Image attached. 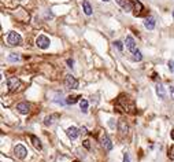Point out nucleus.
I'll use <instances>...</instances> for the list:
<instances>
[{"mask_svg": "<svg viewBox=\"0 0 174 162\" xmlns=\"http://www.w3.org/2000/svg\"><path fill=\"white\" fill-rule=\"evenodd\" d=\"M118 129H119V132H121L122 135H126V133H128L129 128H128V124H126V121L121 120V121L118 122Z\"/></svg>", "mask_w": 174, "mask_h": 162, "instance_id": "11", "label": "nucleus"}, {"mask_svg": "<svg viewBox=\"0 0 174 162\" xmlns=\"http://www.w3.org/2000/svg\"><path fill=\"white\" fill-rule=\"evenodd\" d=\"M103 1H110V0H103Z\"/></svg>", "mask_w": 174, "mask_h": 162, "instance_id": "30", "label": "nucleus"}, {"mask_svg": "<svg viewBox=\"0 0 174 162\" xmlns=\"http://www.w3.org/2000/svg\"><path fill=\"white\" fill-rule=\"evenodd\" d=\"M7 85H8V90L11 92H14V91H17L21 87V80L18 77H10L7 80Z\"/></svg>", "mask_w": 174, "mask_h": 162, "instance_id": "4", "label": "nucleus"}, {"mask_svg": "<svg viewBox=\"0 0 174 162\" xmlns=\"http://www.w3.org/2000/svg\"><path fill=\"white\" fill-rule=\"evenodd\" d=\"M115 1L124 8L125 11H128V12L133 11V3H132V0H115Z\"/></svg>", "mask_w": 174, "mask_h": 162, "instance_id": "7", "label": "nucleus"}, {"mask_svg": "<svg viewBox=\"0 0 174 162\" xmlns=\"http://www.w3.org/2000/svg\"><path fill=\"white\" fill-rule=\"evenodd\" d=\"M51 41L50 39L47 37V36H44V34H40L39 37L36 39V45L39 47V48H41V50H47L48 47H50Z\"/></svg>", "mask_w": 174, "mask_h": 162, "instance_id": "2", "label": "nucleus"}, {"mask_svg": "<svg viewBox=\"0 0 174 162\" xmlns=\"http://www.w3.org/2000/svg\"><path fill=\"white\" fill-rule=\"evenodd\" d=\"M81 99V96L80 95H73V96H69L67 99H66V103L67 105H74V103H77V102Z\"/></svg>", "mask_w": 174, "mask_h": 162, "instance_id": "18", "label": "nucleus"}, {"mask_svg": "<svg viewBox=\"0 0 174 162\" xmlns=\"http://www.w3.org/2000/svg\"><path fill=\"white\" fill-rule=\"evenodd\" d=\"M14 154L19 158V159H23V158H26L28 155V150H26V147L22 144H17L14 147Z\"/></svg>", "mask_w": 174, "mask_h": 162, "instance_id": "5", "label": "nucleus"}, {"mask_svg": "<svg viewBox=\"0 0 174 162\" xmlns=\"http://www.w3.org/2000/svg\"><path fill=\"white\" fill-rule=\"evenodd\" d=\"M132 3H133V11L137 15H140L141 11H143V4H141L140 1H137V0H132Z\"/></svg>", "mask_w": 174, "mask_h": 162, "instance_id": "13", "label": "nucleus"}, {"mask_svg": "<svg viewBox=\"0 0 174 162\" xmlns=\"http://www.w3.org/2000/svg\"><path fill=\"white\" fill-rule=\"evenodd\" d=\"M126 48H128L130 52H135L136 51V41L132 36H128V37H126Z\"/></svg>", "mask_w": 174, "mask_h": 162, "instance_id": "10", "label": "nucleus"}, {"mask_svg": "<svg viewBox=\"0 0 174 162\" xmlns=\"http://www.w3.org/2000/svg\"><path fill=\"white\" fill-rule=\"evenodd\" d=\"M7 43L10 45H21L22 44V37L17 32H10L7 36Z\"/></svg>", "mask_w": 174, "mask_h": 162, "instance_id": "1", "label": "nucleus"}, {"mask_svg": "<svg viewBox=\"0 0 174 162\" xmlns=\"http://www.w3.org/2000/svg\"><path fill=\"white\" fill-rule=\"evenodd\" d=\"M170 136H171V139L174 140V129H173V131H171V132H170Z\"/></svg>", "mask_w": 174, "mask_h": 162, "instance_id": "28", "label": "nucleus"}, {"mask_svg": "<svg viewBox=\"0 0 174 162\" xmlns=\"http://www.w3.org/2000/svg\"><path fill=\"white\" fill-rule=\"evenodd\" d=\"M7 59H8V62H18L21 58H19V55H18V54H10Z\"/></svg>", "mask_w": 174, "mask_h": 162, "instance_id": "20", "label": "nucleus"}, {"mask_svg": "<svg viewBox=\"0 0 174 162\" xmlns=\"http://www.w3.org/2000/svg\"><path fill=\"white\" fill-rule=\"evenodd\" d=\"M100 141H101V146H103V147H104L107 151H111L112 150V143H111V140H110V137L107 136V133L101 135Z\"/></svg>", "mask_w": 174, "mask_h": 162, "instance_id": "6", "label": "nucleus"}, {"mask_svg": "<svg viewBox=\"0 0 174 162\" xmlns=\"http://www.w3.org/2000/svg\"><path fill=\"white\" fill-rule=\"evenodd\" d=\"M133 59H135V61H137V62H140L141 59H143V55H141V52L139 50H136L135 52H133Z\"/></svg>", "mask_w": 174, "mask_h": 162, "instance_id": "21", "label": "nucleus"}, {"mask_svg": "<svg viewBox=\"0 0 174 162\" xmlns=\"http://www.w3.org/2000/svg\"><path fill=\"white\" fill-rule=\"evenodd\" d=\"M66 133H67L69 139L74 140V139H77V137H78V133H80V132H78V129L75 128V126H70V128H67Z\"/></svg>", "mask_w": 174, "mask_h": 162, "instance_id": "9", "label": "nucleus"}, {"mask_svg": "<svg viewBox=\"0 0 174 162\" xmlns=\"http://www.w3.org/2000/svg\"><path fill=\"white\" fill-rule=\"evenodd\" d=\"M17 110L21 114H28L29 110H30V106H29V103H26V102H22V103H18L17 105Z\"/></svg>", "mask_w": 174, "mask_h": 162, "instance_id": "8", "label": "nucleus"}, {"mask_svg": "<svg viewBox=\"0 0 174 162\" xmlns=\"http://www.w3.org/2000/svg\"><path fill=\"white\" fill-rule=\"evenodd\" d=\"M74 162H78V161H74Z\"/></svg>", "mask_w": 174, "mask_h": 162, "instance_id": "32", "label": "nucleus"}, {"mask_svg": "<svg viewBox=\"0 0 174 162\" xmlns=\"http://www.w3.org/2000/svg\"><path fill=\"white\" fill-rule=\"evenodd\" d=\"M82 10H84V12L86 14V15H90V14H92V11H93V10H92L90 3L88 1V0H84V1H82Z\"/></svg>", "mask_w": 174, "mask_h": 162, "instance_id": "16", "label": "nucleus"}, {"mask_svg": "<svg viewBox=\"0 0 174 162\" xmlns=\"http://www.w3.org/2000/svg\"><path fill=\"white\" fill-rule=\"evenodd\" d=\"M88 106H89V103H88V100H86V99H81V100H80V107H81L82 113L88 111Z\"/></svg>", "mask_w": 174, "mask_h": 162, "instance_id": "19", "label": "nucleus"}, {"mask_svg": "<svg viewBox=\"0 0 174 162\" xmlns=\"http://www.w3.org/2000/svg\"><path fill=\"white\" fill-rule=\"evenodd\" d=\"M169 92H170V96H171V99L174 100V87H173V85H170V87H169Z\"/></svg>", "mask_w": 174, "mask_h": 162, "instance_id": "24", "label": "nucleus"}, {"mask_svg": "<svg viewBox=\"0 0 174 162\" xmlns=\"http://www.w3.org/2000/svg\"><path fill=\"white\" fill-rule=\"evenodd\" d=\"M171 158H173V159H174V147H173V148H171Z\"/></svg>", "mask_w": 174, "mask_h": 162, "instance_id": "29", "label": "nucleus"}, {"mask_svg": "<svg viewBox=\"0 0 174 162\" xmlns=\"http://www.w3.org/2000/svg\"><path fill=\"white\" fill-rule=\"evenodd\" d=\"M114 45H115V47H117L119 51L124 50V45H122V43H121V41H118V40H117V41H114Z\"/></svg>", "mask_w": 174, "mask_h": 162, "instance_id": "22", "label": "nucleus"}, {"mask_svg": "<svg viewBox=\"0 0 174 162\" xmlns=\"http://www.w3.org/2000/svg\"><path fill=\"white\" fill-rule=\"evenodd\" d=\"M144 26H145L148 30H152V29L155 28V19H154L152 17L145 18V21H144Z\"/></svg>", "mask_w": 174, "mask_h": 162, "instance_id": "12", "label": "nucleus"}, {"mask_svg": "<svg viewBox=\"0 0 174 162\" xmlns=\"http://www.w3.org/2000/svg\"><path fill=\"white\" fill-rule=\"evenodd\" d=\"M73 63H74V62L71 61V59H67V65H69V67H73Z\"/></svg>", "mask_w": 174, "mask_h": 162, "instance_id": "27", "label": "nucleus"}, {"mask_svg": "<svg viewBox=\"0 0 174 162\" xmlns=\"http://www.w3.org/2000/svg\"><path fill=\"white\" fill-rule=\"evenodd\" d=\"M156 95L159 96V99H164L166 98V91H164V87L162 84L156 85Z\"/></svg>", "mask_w": 174, "mask_h": 162, "instance_id": "14", "label": "nucleus"}, {"mask_svg": "<svg viewBox=\"0 0 174 162\" xmlns=\"http://www.w3.org/2000/svg\"><path fill=\"white\" fill-rule=\"evenodd\" d=\"M59 118V116L58 114H52V116H48V117H45L44 120V124L48 126V125H52V124L55 122V120H58Z\"/></svg>", "mask_w": 174, "mask_h": 162, "instance_id": "17", "label": "nucleus"}, {"mask_svg": "<svg viewBox=\"0 0 174 162\" xmlns=\"http://www.w3.org/2000/svg\"><path fill=\"white\" fill-rule=\"evenodd\" d=\"M173 17H174V11H173Z\"/></svg>", "mask_w": 174, "mask_h": 162, "instance_id": "31", "label": "nucleus"}, {"mask_svg": "<svg viewBox=\"0 0 174 162\" xmlns=\"http://www.w3.org/2000/svg\"><path fill=\"white\" fill-rule=\"evenodd\" d=\"M84 147H85V148H90V146H89V140H85V141H84Z\"/></svg>", "mask_w": 174, "mask_h": 162, "instance_id": "26", "label": "nucleus"}, {"mask_svg": "<svg viewBox=\"0 0 174 162\" xmlns=\"http://www.w3.org/2000/svg\"><path fill=\"white\" fill-rule=\"evenodd\" d=\"M30 141H32V144L34 146V148H37V150H41L43 148V144H41V141H40L39 137H36V136H30Z\"/></svg>", "mask_w": 174, "mask_h": 162, "instance_id": "15", "label": "nucleus"}, {"mask_svg": "<svg viewBox=\"0 0 174 162\" xmlns=\"http://www.w3.org/2000/svg\"><path fill=\"white\" fill-rule=\"evenodd\" d=\"M167 67H169V70H170V72H173V70H174V62L171 61V59L167 62Z\"/></svg>", "mask_w": 174, "mask_h": 162, "instance_id": "23", "label": "nucleus"}, {"mask_svg": "<svg viewBox=\"0 0 174 162\" xmlns=\"http://www.w3.org/2000/svg\"><path fill=\"white\" fill-rule=\"evenodd\" d=\"M124 162H130V157L128 152H125V155H124Z\"/></svg>", "mask_w": 174, "mask_h": 162, "instance_id": "25", "label": "nucleus"}, {"mask_svg": "<svg viewBox=\"0 0 174 162\" xmlns=\"http://www.w3.org/2000/svg\"><path fill=\"white\" fill-rule=\"evenodd\" d=\"M65 85L70 88V90H77L78 88V81H77V78L71 76V74H67L66 77H65Z\"/></svg>", "mask_w": 174, "mask_h": 162, "instance_id": "3", "label": "nucleus"}]
</instances>
